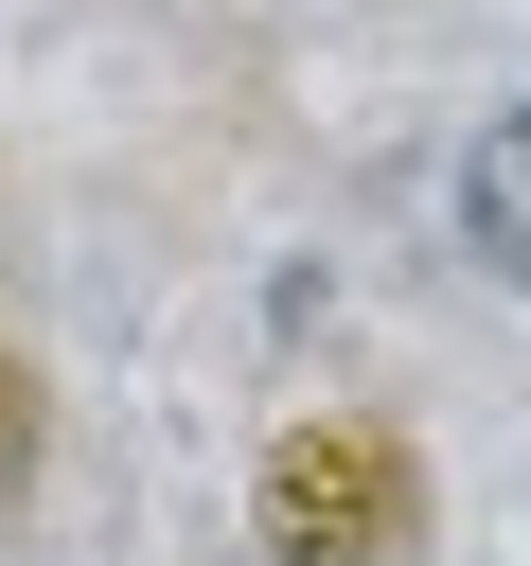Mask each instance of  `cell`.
Returning a JSON list of instances; mask_svg holds the SVG:
<instances>
[{
	"label": "cell",
	"mask_w": 531,
	"mask_h": 566,
	"mask_svg": "<svg viewBox=\"0 0 531 566\" xmlns=\"http://www.w3.org/2000/svg\"><path fill=\"white\" fill-rule=\"evenodd\" d=\"M248 513H266L283 566H407V548H425V460L336 407V424H283V442H266V495H248Z\"/></svg>",
	"instance_id": "cell-1"
},
{
	"label": "cell",
	"mask_w": 531,
	"mask_h": 566,
	"mask_svg": "<svg viewBox=\"0 0 531 566\" xmlns=\"http://www.w3.org/2000/svg\"><path fill=\"white\" fill-rule=\"evenodd\" d=\"M460 212H478V248L531 283V106H496V142L460 159Z\"/></svg>",
	"instance_id": "cell-2"
},
{
	"label": "cell",
	"mask_w": 531,
	"mask_h": 566,
	"mask_svg": "<svg viewBox=\"0 0 531 566\" xmlns=\"http://www.w3.org/2000/svg\"><path fill=\"white\" fill-rule=\"evenodd\" d=\"M18 478H35V371L0 354V495H18Z\"/></svg>",
	"instance_id": "cell-3"
}]
</instances>
